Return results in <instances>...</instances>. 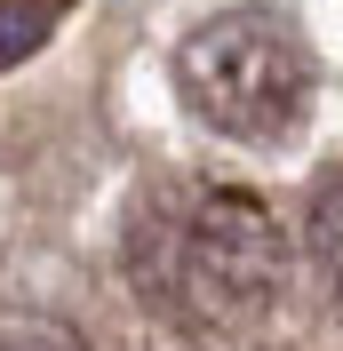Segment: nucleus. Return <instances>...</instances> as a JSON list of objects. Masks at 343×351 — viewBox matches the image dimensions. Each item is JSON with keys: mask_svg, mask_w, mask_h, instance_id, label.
I'll list each match as a JSON object with an SVG mask.
<instances>
[{"mask_svg": "<svg viewBox=\"0 0 343 351\" xmlns=\"http://www.w3.org/2000/svg\"><path fill=\"white\" fill-rule=\"evenodd\" d=\"M128 271L160 319L192 335H248L287 295V232L239 184H168L128 223Z\"/></svg>", "mask_w": 343, "mask_h": 351, "instance_id": "f257e3e1", "label": "nucleus"}, {"mask_svg": "<svg viewBox=\"0 0 343 351\" xmlns=\"http://www.w3.org/2000/svg\"><path fill=\"white\" fill-rule=\"evenodd\" d=\"M311 40L272 8H224V16L192 24L176 48V96L200 128L232 136V144H279L303 128L311 112Z\"/></svg>", "mask_w": 343, "mask_h": 351, "instance_id": "f03ea898", "label": "nucleus"}, {"mask_svg": "<svg viewBox=\"0 0 343 351\" xmlns=\"http://www.w3.org/2000/svg\"><path fill=\"white\" fill-rule=\"evenodd\" d=\"M56 24H64V0H0V72L40 56Z\"/></svg>", "mask_w": 343, "mask_h": 351, "instance_id": "7ed1b4c3", "label": "nucleus"}, {"mask_svg": "<svg viewBox=\"0 0 343 351\" xmlns=\"http://www.w3.org/2000/svg\"><path fill=\"white\" fill-rule=\"evenodd\" d=\"M311 256H320V271L343 287V176L311 199Z\"/></svg>", "mask_w": 343, "mask_h": 351, "instance_id": "20e7f679", "label": "nucleus"}, {"mask_svg": "<svg viewBox=\"0 0 343 351\" xmlns=\"http://www.w3.org/2000/svg\"><path fill=\"white\" fill-rule=\"evenodd\" d=\"M0 351H72L56 328H40V319H8L0 328Z\"/></svg>", "mask_w": 343, "mask_h": 351, "instance_id": "39448f33", "label": "nucleus"}]
</instances>
